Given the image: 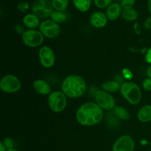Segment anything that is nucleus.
<instances>
[{
  "label": "nucleus",
  "mask_w": 151,
  "mask_h": 151,
  "mask_svg": "<svg viewBox=\"0 0 151 151\" xmlns=\"http://www.w3.org/2000/svg\"><path fill=\"white\" fill-rule=\"evenodd\" d=\"M103 111L96 103L88 102L81 105L75 114L76 120L81 125L94 126L103 119Z\"/></svg>",
  "instance_id": "obj_1"
},
{
  "label": "nucleus",
  "mask_w": 151,
  "mask_h": 151,
  "mask_svg": "<svg viewBox=\"0 0 151 151\" xmlns=\"http://www.w3.org/2000/svg\"><path fill=\"white\" fill-rule=\"evenodd\" d=\"M86 82L79 75H69L63 79L61 83V91L69 98H78L85 94L86 91Z\"/></svg>",
  "instance_id": "obj_2"
},
{
  "label": "nucleus",
  "mask_w": 151,
  "mask_h": 151,
  "mask_svg": "<svg viewBox=\"0 0 151 151\" xmlns=\"http://www.w3.org/2000/svg\"><path fill=\"white\" fill-rule=\"evenodd\" d=\"M120 94L131 105L136 106L141 102L142 90L138 84L131 81H125L121 85Z\"/></svg>",
  "instance_id": "obj_3"
},
{
  "label": "nucleus",
  "mask_w": 151,
  "mask_h": 151,
  "mask_svg": "<svg viewBox=\"0 0 151 151\" xmlns=\"http://www.w3.org/2000/svg\"><path fill=\"white\" fill-rule=\"evenodd\" d=\"M47 103L50 109L55 113H60L65 110L67 105V97L62 91H52L48 95Z\"/></svg>",
  "instance_id": "obj_4"
},
{
  "label": "nucleus",
  "mask_w": 151,
  "mask_h": 151,
  "mask_svg": "<svg viewBox=\"0 0 151 151\" xmlns=\"http://www.w3.org/2000/svg\"><path fill=\"white\" fill-rule=\"evenodd\" d=\"M32 13L40 19H47L54 10L50 0H35L32 4Z\"/></svg>",
  "instance_id": "obj_5"
},
{
  "label": "nucleus",
  "mask_w": 151,
  "mask_h": 151,
  "mask_svg": "<svg viewBox=\"0 0 151 151\" xmlns=\"http://www.w3.org/2000/svg\"><path fill=\"white\" fill-rule=\"evenodd\" d=\"M22 88V83L16 75L8 74L1 78L0 81V88L6 94H13Z\"/></svg>",
  "instance_id": "obj_6"
},
{
  "label": "nucleus",
  "mask_w": 151,
  "mask_h": 151,
  "mask_svg": "<svg viewBox=\"0 0 151 151\" xmlns=\"http://www.w3.org/2000/svg\"><path fill=\"white\" fill-rule=\"evenodd\" d=\"M95 103L103 110L112 111L116 106V101L111 94L103 89L97 90L94 93Z\"/></svg>",
  "instance_id": "obj_7"
},
{
  "label": "nucleus",
  "mask_w": 151,
  "mask_h": 151,
  "mask_svg": "<svg viewBox=\"0 0 151 151\" xmlns=\"http://www.w3.org/2000/svg\"><path fill=\"white\" fill-rule=\"evenodd\" d=\"M22 38L24 44L30 48L40 47L44 41V36L39 29H27Z\"/></svg>",
  "instance_id": "obj_8"
},
{
  "label": "nucleus",
  "mask_w": 151,
  "mask_h": 151,
  "mask_svg": "<svg viewBox=\"0 0 151 151\" xmlns=\"http://www.w3.org/2000/svg\"><path fill=\"white\" fill-rule=\"evenodd\" d=\"M38 60L43 67L50 69L55 63V55L52 49L48 46H43L38 51Z\"/></svg>",
  "instance_id": "obj_9"
},
{
  "label": "nucleus",
  "mask_w": 151,
  "mask_h": 151,
  "mask_svg": "<svg viewBox=\"0 0 151 151\" xmlns=\"http://www.w3.org/2000/svg\"><path fill=\"white\" fill-rule=\"evenodd\" d=\"M38 29L44 37L47 38H55L60 34V27L58 24L51 19L44 20L40 24Z\"/></svg>",
  "instance_id": "obj_10"
},
{
  "label": "nucleus",
  "mask_w": 151,
  "mask_h": 151,
  "mask_svg": "<svg viewBox=\"0 0 151 151\" xmlns=\"http://www.w3.org/2000/svg\"><path fill=\"white\" fill-rule=\"evenodd\" d=\"M135 142L129 135H122L114 142L112 151H134Z\"/></svg>",
  "instance_id": "obj_11"
},
{
  "label": "nucleus",
  "mask_w": 151,
  "mask_h": 151,
  "mask_svg": "<svg viewBox=\"0 0 151 151\" xmlns=\"http://www.w3.org/2000/svg\"><path fill=\"white\" fill-rule=\"evenodd\" d=\"M108 21L109 19L106 13L101 11L94 12L89 18V22L91 26L97 29L105 27L107 25Z\"/></svg>",
  "instance_id": "obj_12"
},
{
  "label": "nucleus",
  "mask_w": 151,
  "mask_h": 151,
  "mask_svg": "<svg viewBox=\"0 0 151 151\" xmlns=\"http://www.w3.org/2000/svg\"><path fill=\"white\" fill-rule=\"evenodd\" d=\"M34 90L41 95H50L52 93V87L47 81L43 79H37L32 83Z\"/></svg>",
  "instance_id": "obj_13"
},
{
  "label": "nucleus",
  "mask_w": 151,
  "mask_h": 151,
  "mask_svg": "<svg viewBox=\"0 0 151 151\" xmlns=\"http://www.w3.org/2000/svg\"><path fill=\"white\" fill-rule=\"evenodd\" d=\"M122 7L119 2H113L106 9V16L110 21H116L122 15Z\"/></svg>",
  "instance_id": "obj_14"
},
{
  "label": "nucleus",
  "mask_w": 151,
  "mask_h": 151,
  "mask_svg": "<svg viewBox=\"0 0 151 151\" xmlns=\"http://www.w3.org/2000/svg\"><path fill=\"white\" fill-rule=\"evenodd\" d=\"M24 26L27 29H36V28L39 27L41 22H40V19L33 13H27L25 15L22 19Z\"/></svg>",
  "instance_id": "obj_15"
},
{
  "label": "nucleus",
  "mask_w": 151,
  "mask_h": 151,
  "mask_svg": "<svg viewBox=\"0 0 151 151\" xmlns=\"http://www.w3.org/2000/svg\"><path fill=\"white\" fill-rule=\"evenodd\" d=\"M137 118L142 122L151 121V105H145L140 108L137 113Z\"/></svg>",
  "instance_id": "obj_16"
},
{
  "label": "nucleus",
  "mask_w": 151,
  "mask_h": 151,
  "mask_svg": "<svg viewBox=\"0 0 151 151\" xmlns=\"http://www.w3.org/2000/svg\"><path fill=\"white\" fill-rule=\"evenodd\" d=\"M101 86L102 89L110 94H112V93L118 92L120 90L121 84L115 80H110V81H106L103 82Z\"/></svg>",
  "instance_id": "obj_17"
},
{
  "label": "nucleus",
  "mask_w": 151,
  "mask_h": 151,
  "mask_svg": "<svg viewBox=\"0 0 151 151\" xmlns=\"http://www.w3.org/2000/svg\"><path fill=\"white\" fill-rule=\"evenodd\" d=\"M74 6L79 11L85 13L90 9L92 0H72Z\"/></svg>",
  "instance_id": "obj_18"
},
{
  "label": "nucleus",
  "mask_w": 151,
  "mask_h": 151,
  "mask_svg": "<svg viewBox=\"0 0 151 151\" xmlns=\"http://www.w3.org/2000/svg\"><path fill=\"white\" fill-rule=\"evenodd\" d=\"M113 113L120 120H128L130 119V114L125 108L121 106H116L113 109Z\"/></svg>",
  "instance_id": "obj_19"
},
{
  "label": "nucleus",
  "mask_w": 151,
  "mask_h": 151,
  "mask_svg": "<svg viewBox=\"0 0 151 151\" xmlns=\"http://www.w3.org/2000/svg\"><path fill=\"white\" fill-rule=\"evenodd\" d=\"M122 19L127 22H134L138 18V13L134 8L122 9Z\"/></svg>",
  "instance_id": "obj_20"
},
{
  "label": "nucleus",
  "mask_w": 151,
  "mask_h": 151,
  "mask_svg": "<svg viewBox=\"0 0 151 151\" xmlns=\"http://www.w3.org/2000/svg\"><path fill=\"white\" fill-rule=\"evenodd\" d=\"M67 18V14L65 13V11H58L55 10L50 16V19L58 24L66 22Z\"/></svg>",
  "instance_id": "obj_21"
},
{
  "label": "nucleus",
  "mask_w": 151,
  "mask_h": 151,
  "mask_svg": "<svg viewBox=\"0 0 151 151\" xmlns=\"http://www.w3.org/2000/svg\"><path fill=\"white\" fill-rule=\"evenodd\" d=\"M53 8L58 11H65L69 6V0H52Z\"/></svg>",
  "instance_id": "obj_22"
},
{
  "label": "nucleus",
  "mask_w": 151,
  "mask_h": 151,
  "mask_svg": "<svg viewBox=\"0 0 151 151\" xmlns=\"http://www.w3.org/2000/svg\"><path fill=\"white\" fill-rule=\"evenodd\" d=\"M114 0H94V4L98 8H107L113 3Z\"/></svg>",
  "instance_id": "obj_23"
},
{
  "label": "nucleus",
  "mask_w": 151,
  "mask_h": 151,
  "mask_svg": "<svg viewBox=\"0 0 151 151\" xmlns=\"http://www.w3.org/2000/svg\"><path fill=\"white\" fill-rule=\"evenodd\" d=\"M29 8V3L27 1H22L18 4L17 9L19 12L21 13H25L28 11Z\"/></svg>",
  "instance_id": "obj_24"
},
{
  "label": "nucleus",
  "mask_w": 151,
  "mask_h": 151,
  "mask_svg": "<svg viewBox=\"0 0 151 151\" xmlns=\"http://www.w3.org/2000/svg\"><path fill=\"white\" fill-rule=\"evenodd\" d=\"M136 4V0H122L120 4L122 9H131L134 8V6Z\"/></svg>",
  "instance_id": "obj_25"
},
{
  "label": "nucleus",
  "mask_w": 151,
  "mask_h": 151,
  "mask_svg": "<svg viewBox=\"0 0 151 151\" xmlns=\"http://www.w3.org/2000/svg\"><path fill=\"white\" fill-rule=\"evenodd\" d=\"M122 75L124 78V79L128 81H131V79L133 78V72L130 70L128 68H124L122 71Z\"/></svg>",
  "instance_id": "obj_26"
},
{
  "label": "nucleus",
  "mask_w": 151,
  "mask_h": 151,
  "mask_svg": "<svg viewBox=\"0 0 151 151\" xmlns=\"http://www.w3.org/2000/svg\"><path fill=\"white\" fill-rule=\"evenodd\" d=\"M2 142L4 143V146L6 147L7 150H10V149L14 148V142H13V140L10 137H5L4 139V140L2 141Z\"/></svg>",
  "instance_id": "obj_27"
},
{
  "label": "nucleus",
  "mask_w": 151,
  "mask_h": 151,
  "mask_svg": "<svg viewBox=\"0 0 151 151\" xmlns=\"http://www.w3.org/2000/svg\"><path fill=\"white\" fill-rule=\"evenodd\" d=\"M142 88L145 91H151V78H147L142 81Z\"/></svg>",
  "instance_id": "obj_28"
},
{
  "label": "nucleus",
  "mask_w": 151,
  "mask_h": 151,
  "mask_svg": "<svg viewBox=\"0 0 151 151\" xmlns=\"http://www.w3.org/2000/svg\"><path fill=\"white\" fill-rule=\"evenodd\" d=\"M14 30H15V32L18 34V35H20L22 36V35L24 33L25 31H26L27 29H25V27L24 26V24H17L15 25Z\"/></svg>",
  "instance_id": "obj_29"
},
{
  "label": "nucleus",
  "mask_w": 151,
  "mask_h": 151,
  "mask_svg": "<svg viewBox=\"0 0 151 151\" xmlns=\"http://www.w3.org/2000/svg\"><path fill=\"white\" fill-rule=\"evenodd\" d=\"M143 27L146 30H150L151 29V16L147 17V19L145 20L144 23H143Z\"/></svg>",
  "instance_id": "obj_30"
},
{
  "label": "nucleus",
  "mask_w": 151,
  "mask_h": 151,
  "mask_svg": "<svg viewBox=\"0 0 151 151\" xmlns=\"http://www.w3.org/2000/svg\"><path fill=\"white\" fill-rule=\"evenodd\" d=\"M134 32H135L136 34H137V35H141L142 27H141V26H140V24L138 23V22H136V23H134Z\"/></svg>",
  "instance_id": "obj_31"
},
{
  "label": "nucleus",
  "mask_w": 151,
  "mask_h": 151,
  "mask_svg": "<svg viewBox=\"0 0 151 151\" xmlns=\"http://www.w3.org/2000/svg\"><path fill=\"white\" fill-rule=\"evenodd\" d=\"M145 60L146 63L151 65V47L149 48L147 51L146 52L145 56Z\"/></svg>",
  "instance_id": "obj_32"
},
{
  "label": "nucleus",
  "mask_w": 151,
  "mask_h": 151,
  "mask_svg": "<svg viewBox=\"0 0 151 151\" xmlns=\"http://www.w3.org/2000/svg\"><path fill=\"white\" fill-rule=\"evenodd\" d=\"M146 73H147V78H151V65H150V66L147 67V71H146Z\"/></svg>",
  "instance_id": "obj_33"
},
{
  "label": "nucleus",
  "mask_w": 151,
  "mask_h": 151,
  "mask_svg": "<svg viewBox=\"0 0 151 151\" xmlns=\"http://www.w3.org/2000/svg\"><path fill=\"white\" fill-rule=\"evenodd\" d=\"M7 148H6V147L4 146V143L2 142V141L0 142V151H7Z\"/></svg>",
  "instance_id": "obj_34"
},
{
  "label": "nucleus",
  "mask_w": 151,
  "mask_h": 151,
  "mask_svg": "<svg viewBox=\"0 0 151 151\" xmlns=\"http://www.w3.org/2000/svg\"><path fill=\"white\" fill-rule=\"evenodd\" d=\"M147 7H148L149 13H150L151 16V0H148V1H147Z\"/></svg>",
  "instance_id": "obj_35"
},
{
  "label": "nucleus",
  "mask_w": 151,
  "mask_h": 151,
  "mask_svg": "<svg viewBox=\"0 0 151 151\" xmlns=\"http://www.w3.org/2000/svg\"><path fill=\"white\" fill-rule=\"evenodd\" d=\"M7 151H19V150H16V149L15 148H13V149H10V150H7Z\"/></svg>",
  "instance_id": "obj_36"
},
{
  "label": "nucleus",
  "mask_w": 151,
  "mask_h": 151,
  "mask_svg": "<svg viewBox=\"0 0 151 151\" xmlns=\"http://www.w3.org/2000/svg\"><path fill=\"white\" fill-rule=\"evenodd\" d=\"M115 1H116V2H119V1H122V0H115Z\"/></svg>",
  "instance_id": "obj_37"
}]
</instances>
